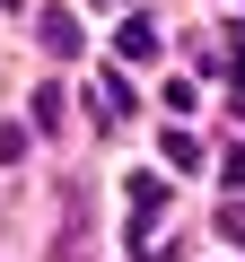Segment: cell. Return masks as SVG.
<instances>
[{
	"mask_svg": "<svg viewBox=\"0 0 245 262\" xmlns=\"http://www.w3.org/2000/svg\"><path fill=\"white\" fill-rule=\"evenodd\" d=\"M27 131H35V122H0V166H18V158H27Z\"/></svg>",
	"mask_w": 245,
	"mask_h": 262,
	"instance_id": "cell-4",
	"label": "cell"
},
{
	"mask_svg": "<svg viewBox=\"0 0 245 262\" xmlns=\"http://www.w3.org/2000/svg\"><path fill=\"white\" fill-rule=\"evenodd\" d=\"M44 44H53V53H79V27H70V9H44Z\"/></svg>",
	"mask_w": 245,
	"mask_h": 262,
	"instance_id": "cell-2",
	"label": "cell"
},
{
	"mask_svg": "<svg viewBox=\"0 0 245 262\" xmlns=\"http://www.w3.org/2000/svg\"><path fill=\"white\" fill-rule=\"evenodd\" d=\"M132 210L158 219V210H167V184H158V175H132Z\"/></svg>",
	"mask_w": 245,
	"mask_h": 262,
	"instance_id": "cell-3",
	"label": "cell"
},
{
	"mask_svg": "<svg viewBox=\"0 0 245 262\" xmlns=\"http://www.w3.org/2000/svg\"><path fill=\"white\" fill-rule=\"evenodd\" d=\"M122 61H158V27H149V18L122 27Z\"/></svg>",
	"mask_w": 245,
	"mask_h": 262,
	"instance_id": "cell-1",
	"label": "cell"
}]
</instances>
